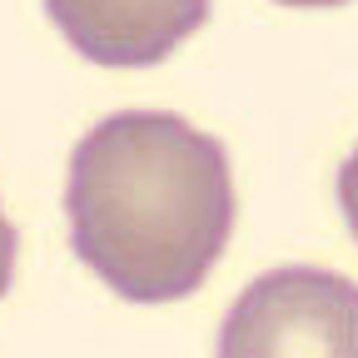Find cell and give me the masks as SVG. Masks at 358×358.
<instances>
[{"instance_id": "5b68a950", "label": "cell", "mask_w": 358, "mask_h": 358, "mask_svg": "<svg viewBox=\"0 0 358 358\" xmlns=\"http://www.w3.org/2000/svg\"><path fill=\"white\" fill-rule=\"evenodd\" d=\"M15 254H20V234H15V224L6 219V209H0V299L10 294V279H15Z\"/></svg>"}, {"instance_id": "277c9868", "label": "cell", "mask_w": 358, "mask_h": 358, "mask_svg": "<svg viewBox=\"0 0 358 358\" xmlns=\"http://www.w3.org/2000/svg\"><path fill=\"white\" fill-rule=\"evenodd\" d=\"M334 194H338V209H343V219H348V229H353V239H358V150L338 164V179H334Z\"/></svg>"}, {"instance_id": "7a4b0ae2", "label": "cell", "mask_w": 358, "mask_h": 358, "mask_svg": "<svg viewBox=\"0 0 358 358\" xmlns=\"http://www.w3.org/2000/svg\"><path fill=\"white\" fill-rule=\"evenodd\" d=\"M214 358H358V284L313 264L268 268L224 313Z\"/></svg>"}, {"instance_id": "3957f363", "label": "cell", "mask_w": 358, "mask_h": 358, "mask_svg": "<svg viewBox=\"0 0 358 358\" xmlns=\"http://www.w3.org/2000/svg\"><path fill=\"white\" fill-rule=\"evenodd\" d=\"M204 15L209 6H50V20L105 65H155Z\"/></svg>"}, {"instance_id": "6da1fadb", "label": "cell", "mask_w": 358, "mask_h": 358, "mask_svg": "<svg viewBox=\"0 0 358 358\" xmlns=\"http://www.w3.org/2000/svg\"><path fill=\"white\" fill-rule=\"evenodd\" d=\"M229 155L174 110L105 115L70 155L75 259L129 303L189 299L234 234Z\"/></svg>"}]
</instances>
